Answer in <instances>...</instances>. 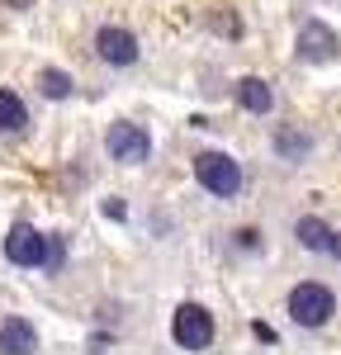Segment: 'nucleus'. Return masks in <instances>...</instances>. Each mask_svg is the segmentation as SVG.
Here are the masks:
<instances>
[{
	"label": "nucleus",
	"mask_w": 341,
	"mask_h": 355,
	"mask_svg": "<svg viewBox=\"0 0 341 355\" xmlns=\"http://www.w3.org/2000/svg\"><path fill=\"white\" fill-rule=\"evenodd\" d=\"M5 261L19 270H48L57 275L67 266V242L57 232H38L33 223H15L5 232Z\"/></svg>",
	"instance_id": "obj_1"
},
{
	"label": "nucleus",
	"mask_w": 341,
	"mask_h": 355,
	"mask_svg": "<svg viewBox=\"0 0 341 355\" xmlns=\"http://www.w3.org/2000/svg\"><path fill=\"white\" fill-rule=\"evenodd\" d=\"M284 313H289V322H294V327L322 331L332 318H337V294H332L327 284H317V279H304V284H294V289H289Z\"/></svg>",
	"instance_id": "obj_2"
},
{
	"label": "nucleus",
	"mask_w": 341,
	"mask_h": 355,
	"mask_svg": "<svg viewBox=\"0 0 341 355\" xmlns=\"http://www.w3.org/2000/svg\"><path fill=\"white\" fill-rule=\"evenodd\" d=\"M195 180L204 194H213V199H237L242 185H247V171L242 162L232 157V152H218V147H209V152H199L195 157Z\"/></svg>",
	"instance_id": "obj_3"
},
{
	"label": "nucleus",
	"mask_w": 341,
	"mask_h": 355,
	"mask_svg": "<svg viewBox=\"0 0 341 355\" xmlns=\"http://www.w3.org/2000/svg\"><path fill=\"white\" fill-rule=\"evenodd\" d=\"M213 336H218V322H213V313H209L204 303H180V308H175V318H170V341H175L180 351H209Z\"/></svg>",
	"instance_id": "obj_4"
},
{
	"label": "nucleus",
	"mask_w": 341,
	"mask_h": 355,
	"mask_svg": "<svg viewBox=\"0 0 341 355\" xmlns=\"http://www.w3.org/2000/svg\"><path fill=\"white\" fill-rule=\"evenodd\" d=\"M105 152H110L119 166H142V162H152V133H147L142 123L119 119V123L105 128Z\"/></svg>",
	"instance_id": "obj_5"
},
{
	"label": "nucleus",
	"mask_w": 341,
	"mask_h": 355,
	"mask_svg": "<svg viewBox=\"0 0 341 355\" xmlns=\"http://www.w3.org/2000/svg\"><path fill=\"white\" fill-rule=\"evenodd\" d=\"M294 53H299V62L327 67V62L341 57V33L327 28L322 19H304V24H299V38H294Z\"/></svg>",
	"instance_id": "obj_6"
},
{
	"label": "nucleus",
	"mask_w": 341,
	"mask_h": 355,
	"mask_svg": "<svg viewBox=\"0 0 341 355\" xmlns=\"http://www.w3.org/2000/svg\"><path fill=\"white\" fill-rule=\"evenodd\" d=\"M95 57H100V62H110V67H138L142 43H138V33H133V28L100 24V28H95Z\"/></svg>",
	"instance_id": "obj_7"
},
{
	"label": "nucleus",
	"mask_w": 341,
	"mask_h": 355,
	"mask_svg": "<svg viewBox=\"0 0 341 355\" xmlns=\"http://www.w3.org/2000/svg\"><path fill=\"white\" fill-rule=\"evenodd\" d=\"M270 152H275L284 166H304V162H313V152H317V137H313L308 128H299V123H280L275 137H270Z\"/></svg>",
	"instance_id": "obj_8"
},
{
	"label": "nucleus",
	"mask_w": 341,
	"mask_h": 355,
	"mask_svg": "<svg viewBox=\"0 0 341 355\" xmlns=\"http://www.w3.org/2000/svg\"><path fill=\"white\" fill-rule=\"evenodd\" d=\"M237 105L252 119H265V114H275V90H270L265 76H242L237 81Z\"/></svg>",
	"instance_id": "obj_9"
},
{
	"label": "nucleus",
	"mask_w": 341,
	"mask_h": 355,
	"mask_svg": "<svg viewBox=\"0 0 341 355\" xmlns=\"http://www.w3.org/2000/svg\"><path fill=\"white\" fill-rule=\"evenodd\" d=\"M0 351L5 355H33L38 351V327H33L28 318H19V313L5 318V322H0Z\"/></svg>",
	"instance_id": "obj_10"
},
{
	"label": "nucleus",
	"mask_w": 341,
	"mask_h": 355,
	"mask_svg": "<svg viewBox=\"0 0 341 355\" xmlns=\"http://www.w3.org/2000/svg\"><path fill=\"white\" fill-rule=\"evenodd\" d=\"M332 237H337V227L322 223L317 214H308V218L294 223V242L304 246V251H313V256H327V251H332Z\"/></svg>",
	"instance_id": "obj_11"
},
{
	"label": "nucleus",
	"mask_w": 341,
	"mask_h": 355,
	"mask_svg": "<svg viewBox=\"0 0 341 355\" xmlns=\"http://www.w3.org/2000/svg\"><path fill=\"white\" fill-rule=\"evenodd\" d=\"M24 128H28L24 100H19L15 90H5V85H0V133H24Z\"/></svg>",
	"instance_id": "obj_12"
},
{
	"label": "nucleus",
	"mask_w": 341,
	"mask_h": 355,
	"mask_svg": "<svg viewBox=\"0 0 341 355\" xmlns=\"http://www.w3.org/2000/svg\"><path fill=\"white\" fill-rule=\"evenodd\" d=\"M38 90H43V100H71V71H62V67H43V76H38Z\"/></svg>",
	"instance_id": "obj_13"
},
{
	"label": "nucleus",
	"mask_w": 341,
	"mask_h": 355,
	"mask_svg": "<svg viewBox=\"0 0 341 355\" xmlns=\"http://www.w3.org/2000/svg\"><path fill=\"white\" fill-rule=\"evenodd\" d=\"M232 246L247 251V256H252V251H265V232H256V227H237V232H232Z\"/></svg>",
	"instance_id": "obj_14"
},
{
	"label": "nucleus",
	"mask_w": 341,
	"mask_h": 355,
	"mask_svg": "<svg viewBox=\"0 0 341 355\" xmlns=\"http://www.w3.org/2000/svg\"><path fill=\"white\" fill-rule=\"evenodd\" d=\"M105 218H123V204L119 199H105Z\"/></svg>",
	"instance_id": "obj_15"
},
{
	"label": "nucleus",
	"mask_w": 341,
	"mask_h": 355,
	"mask_svg": "<svg viewBox=\"0 0 341 355\" xmlns=\"http://www.w3.org/2000/svg\"><path fill=\"white\" fill-rule=\"evenodd\" d=\"M327 256H332V261H337V266H341V232H337V237H332V251H327Z\"/></svg>",
	"instance_id": "obj_16"
},
{
	"label": "nucleus",
	"mask_w": 341,
	"mask_h": 355,
	"mask_svg": "<svg viewBox=\"0 0 341 355\" xmlns=\"http://www.w3.org/2000/svg\"><path fill=\"white\" fill-rule=\"evenodd\" d=\"M10 5H15V10H28V0H10Z\"/></svg>",
	"instance_id": "obj_17"
}]
</instances>
